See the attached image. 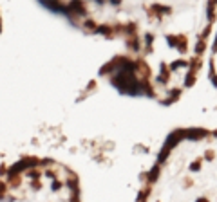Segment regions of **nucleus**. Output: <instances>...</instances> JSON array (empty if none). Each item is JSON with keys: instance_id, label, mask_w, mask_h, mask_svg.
Listing matches in <instances>:
<instances>
[{"instance_id": "obj_1", "label": "nucleus", "mask_w": 217, "mask_h": 202, "mask_svg": "<svg viewBox=\"0 0 217 202\" xmlns=\"http://www.w3.org/2000/svg\"><path fill=\"white\" fill-rule=\"evenodd\" d=\"M0 31H2V16H0Z\"/></svg>"}]
</instances>
